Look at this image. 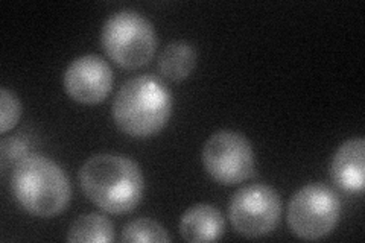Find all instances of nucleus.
Listing matches in <instances>:
<instances>
[{
	"instance_id": "obj_1",
	"label": "nucleus",
	"mask_w": 365,
	"mask_h": 243,
	"mask_svg": "<svg viewBox=\"0 0 365 243\" xmlns=\"http://www.w3.org/2000/svg\"><path fill=\"white\" fill-rule=\"evenodd\" d=\"M78 178L87 198L110 214H127L143 198L142 170L128 157L93 155L79 169Z\"/></svg>"
},
{
	"instance_id": "obj_2",
	"label": "nucleus",
	"mask_w": 365,
	"mask_h": 243,
	"mask_svg": "<svg viewBox=\"0 0 365 243\" xmlns=\"http://www.w3.org/2000/svg\"><path fill=\"white\" fill-rule=\"evenodd\" d=\"M173 114V95L162 79L140 75L128 79L113 102L118 128L134 138H150L162 131Z\"/></svg>"
},
{
	"instance_id": "obj_3",
	"label": "nucleus",
	"mask_w": 365,
	"mask_h": 243,
	"mask_svg": "<svg viewBox=\"0 0 365 243\" xmlns=\"http://www.w3.org/2000/svg\"><path fill=\"white\" fill-rule=\"evenodd\" d=\"M11 190L19 205L32 216L52 217L71 202V182L51 158L28 154L11 173Z\"/></svg>"
},
{
	"instance_id": "obj_4",
	"label": "nucleus",
	"mask_w": 365,
	"mask_h": 243,
	"mask_svg": "<svg viewBox=\"0 0 365 243\" xmlns=\"http://www.w3.org/2000/svg\"><path fill=\"white\" fill-rule=\"evenodd\" d=\"M101 43L111 61L133 71L153 60L157 38L150 20L135 11L123 9L106 20Z\"/></svg>"
},
{
	"instance_id": "obj_5",
	"label": "nucleus",
	"mask_w": 365,
	"mask_h": 243,
	"mask_svg": "<svg viewBox=\"0 0 365 243\" xmlns=\"http://www.w3.org/2000/svg\"><path fill=\"white\" fill-rule=\"evenodd\" d=\"M341 201L336 192L326 184H307L291 198L288 225L303 240L329 236L339 222Z\"/></svg>"
},
{
	"instance_id": "obj_6",
	"label": "nucleus",
	"mask_w": 365,
	"mask_h": 243,
	"mask_svg": "<svg viewBox=\"0 0 365 243\" xmlns=\"http://www.w3.org/2000/svg\"><path fill=\"white\" fill-rule=\"evenodd\" d=\"M202 165L216 182L235 186L253 175L255 150L244 134L228 130L218 131L204 143Z\"/></svg>"
},
{
	"instance_id": "obj_7",
	"label": "nucleus",
	"mask_w": 365,
	"mask_h": 243,
	"mask_svg": "<svg viewBox=\"0 0 365 243\" xmlns=\"http://www.w3.org/2000/svg\"><path fill=\"white\" fill-rule=\"evenodd\" d=\"M280 214V195L267 184H250L239 189L228 204V217L233 228L250 239L272 233Z\"/></svg>"
},
{
	"instance_id": "obj_8",
	"label": "nucleus",
	"mask_w": 365,
	"mask_h": 243,
	"mask_svg": "<svg viewBox=\"0 0 365 243\" xmlns=\"http://www.w3.org/2000/svg\"><path fill=\"white\" fill-rule=\"evenodd\" d=\"M64 88L73 100L95 105L110 95L113 71L98 55H83L73 60L64 73Z\"/></svg>"
},
{
	"instance_id": "obj_9",
	"label": "nucleus",
	"mask_w": 365,
	"mask_h": 243,
	"mask_svg": "<svg viewBox=\"0 0 365 243\" xmlns=\"http://www.w3.org/2000/svg\"><path fill=\"white\" fill-rule=\"evenodd\" d=\"M365 140L350 138L342 143L332 158L330 175L339 189L349 193H362L365 186Z\"/></svg>"
},
{
	"instance_id": "obj_10",
	"label": "nucleus",
	"mask_w": 365,
	"mask_h": 243,
	"mask_svg": "<svg viewBox=\"0 0 365 243\" xmlns=\"http://www.w3.org/2000/svg\"><path fill=\"white\" fill-rule=\"evenodd\" d=\"M225 222L218 208L209 204H197L180 219V234L186 242L202 243L220 240Z\"/></svg>"
},
{
	"instance_id": "obj_11",
	"label": "nucleus",
	"mask_w": 365,
	"mask_h": 243,
	"mask_svg": "<svg viewBox=\"0 0 365 243\" xmlns=\"http://www.w3.org/2000/svg\"><path fill=\"white\" fill-rule=\"evenodd\" d=\"M197 66V51L186 41H173L163 49L158 60V71L166 79L180 83Z\"/></svg>"
},
{
	"instance_id": "obj_12",
	"label": "nucleus",
	"mask_w": 365,
	"mask_h": 243,
	"mask_svg": "<svg viewBox=\"0 0 365 243\" xmlns=\"http://www.w3.org/2000/svg\"><path fill=\"white\" fill-rule=\"evenodd\" d=\"M114 240V227L104 214L88 213L79 216L68 228L67 242L72 243H107Z\"/></svg>"
},
{
	"instance_id": "obj_13",
	"label": "nucleus",
	"mask_w": 365,
	"mask_h": 243,
	"mask_svg": "<svg viewBox=\"0 0 365 243\" xmlns=\"http://www.w3.org/2000/svg\"><path fill=\"white\" fill-rule=\"evenodd\" d=\"M120 240L123 243H168L170 236L163 225H160L150 217H140L125 225Z\"/></svg>"
},
{
	"instance_id": "obj_14",
	"label": "nucleus",
	"mask_w": 365,
	"mask_h": 243,
	"mask_svg": "<svg viewBox=\"0 0 365 243\" xmlns=\"http://www.w3.org/2000/svg\"><path fill=\"white\" fill-rule=\"evenodd\" d=\"M21 115V103L16 93L2 88L0 90V133L6 134L19 123Z\"/></svg>"
},
{
	"instance_id": "obj_15",
	"label": "nucleus",
	"mask_w": 365,
	"mask_h": 243,
	"mask_svg": "<svg viewBox=\"0 0 365 243\" xmlns=\"http://www.w3.org/2000/svg\"><path fill=\"white\" fill-rule=\"evenodd\" d=\"M0 152H2V169H6L8 165L11 163L17 165L23 157L28 155L26 143L17 137L4 138L2 143H0Z\"/></svg>"
}]
</instances>
